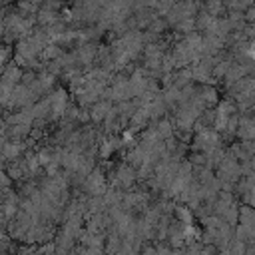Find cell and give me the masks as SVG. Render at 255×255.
<instances>
[{
  "label": "cell",
  "mask_w": 255,
  "mask_h": 255,
  "mask_svg": "<svg viewBox=\"0 0 255 255\" xmlns=\"http://www.w3.org/2000/svg\"><path fill=\"white\" fill-rule=\"evenodd\" d=\"M20 78H22V72L16 66V62L12 66H6L4 68V76H2V94H8L10 90H14L18 86V80Z\"/></svg>",
  "instance_id": "cell-3"
},
{
  "label": "cell",
  "mask_w": 255,
  "mask_h": 255,
  "mask_svg": "<svg viewBox=\"0 0 255 255\" xmlns=\"http://www.w3.org/2000/svg\"><path fill=\"white\" fill-rule=\"evenodd\" d=\"M24 255H34V253H24Z\"/></svg>",
  "instance_id": "cell-4"
},
{
  "label": "cell",
  "mask_w": 255,
  "mask_h": 255,
  "mask_svg": "<svg viewBox=\"0 0 255 255\" xmlns=\"http://www.w3.org/2000/svg\"><path fill=\"white\" fill-rule=\"evenodd\" d=\"M84 187H86V191H88L90 195L102 197V195L106 193V177H104L102 169H96V171H92V173L86 177V181H84Z\"/></svg>",
  "instance_id": "cell-1"
},
{
  "label": "cell",
  "mask_w": 255,
  "mask_h": 255,
  "mask_svg": "<svg viewBox=\"0 0 255 255\" xmlns=\"http://www.w3.org/2000/svg\"><path fill=\"white\" fill-rule=\"evenodd\" d=\"M133 181H135V169H133V167H129V165H120V167L116 169V173H114V183H116V187L128 189V187L133 185Z\"/></svg>",
  "instance_id": "cell-2"
}]
</instances>
